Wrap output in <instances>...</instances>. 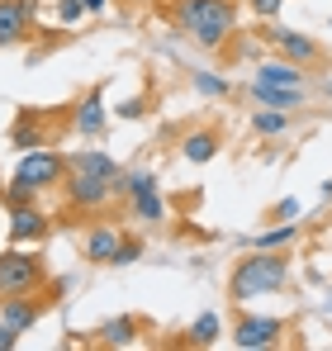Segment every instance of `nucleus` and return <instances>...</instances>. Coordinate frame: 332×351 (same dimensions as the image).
Listing matches in <instances>:
<instances>
[{
    "instance_id": "nucleus-1",
    "label": "nucleus",
    "mask_w": 332,
    "mask_h": 351,
    "mask_svg": "<svg viewBox=\"0 0 332 351\" xmlns=\"http://www.w3.org/2000/svg\"><path fill=\"white\" fill-rule=\"evenodd\" d=\"M237 10H242V0H171L166 5V19L185 38H195V48L219 53V48L233 43V34H237Z\"/></svg>"
},
{
    "instance_id": "nucleus-2",
    "label": "nucleus",
    "mask_w": 332,
    "mask_h": 351,
    "mask_svg": "<svg viewBox=\"0 0 332 351\" xmlns=\"http://www.w3.org/2000/svg\"><path fill=\"white\" fill-rule=\"evenodd\" d=\"M285 285H289V247H280V252L252 247L233 266V276H228V299L233 304H252L261 294H280Z\"/></svg>"
},
{
    "instance_id": "nucleus-3",
    "label": "nucleus",
    "mask_w": 332,
    "mask_h": 351,
    "mask_svg": "<svg viewBox=\"0 0 332 351\" xmlns=\"http://www.w3.org/2000/svg\"><path fill=\"white\" fill-rule=\"evenodd\" d=\"M123 204H128V214L138 219V223H147V228H162L166 219H171V204H166V195L157 190V171H123L119 180V190H114Z\"/></svg>"
},
{
    "instance_id": "nucleus-4",
    "label": "nucleus",
    "mask_w": 332,
    "mask_h": 351,
    "mask_svg": "<svg viewBox=\"0 0 332 351\" xmlns=\"http://www.w3.org/2000/svg\"><path fill=\"white\" fill-rule=\"evenodd\" d=\"M48 280L53 276H48L43 252H34L24 242H14L10 252H0V304L10 294H29V290H38V285H48Z\"/></svg>"
},
{
    "instance_id": "nucleus-5",
    "label": "nucleus",
    "mask_w": 332,
    "mask_h": 351,
    "mask_svg": "<svg viewBox=\"0 0 332 351\" xmlns=\"http://www.w3.org/2000/svg\"><path fill=\"white\" fill-rule=\"evenodd\" d=\"M257 43H266L276 58L294 62V66H323V62H328V48H323L318 38H309V34H299V29H285L276 19H261Z\"/></svg>"
},
{
    "instance_id": "nucleus-6",
    "label": "nucleus",
    "mask_w": 332,
    "mask_h": 351,
    "mask_svg": "<svg viewBox=\"0 0 332 351\" xmlns=\"http://www.w3.org/2000/svg\"><path fill=\"white\" fill-rule=\"evenodd\" d=\"M62 290H67V280H48V285H38V290H29V294H10L0 304V318L14 332H29L34 323H43V313H53L57 304H62Z\"/></svg>"
},
{
    "instance_id": "nucleus-7",
    "label": "nucleus",
    "mask_w": 332,
    "mask_h": 351,
    "mask_svg": "<svg viewBox=\"0 0 332 351\" xmlns=\"http://www.w3.org/2000/svg\"><path fill=\"white\" fill-rule=\"evenodd\" d=\"M67 195V209H81V214H105L114 199V180L105 176H91V171H67V180L57 185Z\"/></svg>"
},
{
    "instance_id": "nucleus-8",
    "label": "nucleus",
    "mask_w": 332,
    "mask_h": 351,
    "mask_svg": "<svg viewBox=\"0 0 332 351\" xmlns=\"http://www.w3.org/2000/svg\"><path fill=\"white\" fill-rule=\"evenodd\" d=\"M67 171H71V162H67L62 152H53V147H34V152H24V157H19L14 180L43 195V190H57V185L67 180Z\"/></svg>"
},
{
    "instance_id": "nucleus-9",
    "label": "nucleus",
    "mask_w": 332,
    "mask_h": 351,
    "mask_svg": "<svg viewBox=\"0 0 332 351\" xmlns=\"http://www.w3.org/2000/svg\"><path fill=\"white\" fill-rule=\"evenodd\" d=\"M285 332H289V318H271V313H237L233 318V347H242V351L280 347Z\"/></svg>"
},
{
    "instance_id": "nucleus-10",
    "label": "nucleus",
    "mask_w": 332,
    "mask_h": 351,
    "mask_svg": "<svg viewBox=\"0 0 332 351\" xmlns=\"http://www.w3.org/2000/svg\"><path fill=\"white\" fill-rule=\"evenodd\" d=\"M119 242H123L119 223H91L86 237H81V256L91 266H119Z\"/></svg>"
},
{
    "instance_id": "nucleus-11",
    "label": "nucleus",
    "mask_w": 332,
    "mask_h": 351,
    "mask_svg": "<svg viewBox=\"0 0 332 351\" xmlns=\"http://www.w3.org/2000/svg\"><path fill=\"white\" fill-rule=\"evenodd\" d=\"M34 14H38V0H0V48L24 43L34 34Z\"/></svg>"
},
{
    "instance_id": "nucleus-12",
    "label": "nucleus",
    "mask_w": 332,
    "mask_h": 351,
    "mask_svg": "<svg viewBox=\"0 0 332 351\" xmlns=\"http://www.w3.org/2000/svg\"><path fill=\"white\" fill-rule=\"evenodd\" d=\"M53 219L43 214V204H14L10 209V242H48Z\"/></svg>"
},
{
    "instance_id": "nucleus-13",
    "label": "nucleus",
    "mask_w": 332,
    "mask_h": 351,
    "mask_svg": "<svg viewBox=\"0 0 332 351\" xmlns=\"http://www.w3.org/2000/svg\"><path fill=\"white\" fill-rule=\"evenodd\" d=\"M219 152H223V128H219V123L190 128V133L180 138V157H185L190 167H204V162H214Z\"/></svg>"
},
{
    "instance_id": "nucleus-14",
    "label": "nucleus",
    "mask_w": 332,
    "mask_h": 351,
    "mask_svg": "<svg viewBox=\"0 0 332 351\" xmlns=\"http://www.w3.org/2000/svg\"><path fill=\"white\" fill-rule=\"evenodd\" d=\"M247 90H252L257 105H266V110H285V114H294L299 105H309V90H304V86H266V81H252Z\"/></svg>"
},
{
    "instance_id": "nucleus-15",
    "label": "nucleus",
    "mask_w": 332,
    "mask_h": 351,
    "mask_svg": "<svg viewBox=\"0 0 332 351\" xmlns=\"http://www.w3.org/2000/svg\"><path fill=\"white\" fill-rule=\"evenodd\" d=\"M138 332H143V318H138V313H119V318H105V323L91 332V342H95V347H133Z\"/></svg>"
},
{
    "instance_id": "nucleus-16",
    "label": "nucleus",
    "mask_w": 332,
    "mask_h": 351,
    "mask_svg": "<svg viewBox=\"0 0 332 351\" xmlns=\"http://www.w3.org/2000/svg\"><path fill=\"white\" fill-rule=\"evenodd\" d=\"M67 162H71V171H91V176L114 180V190H119V180H123V167L114 162L110 152H100V147H81V152H71Z\"/></svg>"
},
{
    "instance_id": "nucleus-17",
    "label": "nucleus",
    "mask_w": 332,
    "mask_h": 351,
    "mask_svg": "<svg viewBox=\"0 0 332 351\" xmlns=\"http://www.w3.org/2000/svg\"><path fill=\"white\" fill-rule=\"evenodd\" d=\"M76 128H81V138H100L105 133V81L76 105Z\"/></svg>"
},
{
    "instance_id": "nucleus-18",
    "label": "nucleus",
    "mask_w": 332,
    "mask_h": 351,
    "mask_svg": "<svg viewBox=\"0 0 332 351\" xmlns=\"http://www.w3.org/2000/svg\"><path fill=\"white\" fill-rule=\"evenodd\" d=\"M252 81H266V86H304L309 76H304V66H294V62L271 58V62H261V66H257V76H252Z\"/></svg>"
},
{
    "instance_id": "nucleus-19",
    "label": "nucleus",
    "mask_w": 332,
    "mask_h": 351,
    "mask_svg": "<svg viewBox=\"0 0 332 351\" xmlns=\"http://www.w3.org/2000/svg\"><path fill=\"white\" fill-rule=\"evenodd\" d=\"M219 313H200L195 323H190V332H185V342L190 347H219Z\"/></svg>"
},
{
    "instance_id": "nucleus-20",
    "label": "nucleus",
    "mask_w": 332,
    "mask_h": 351,
    "mask_svg": "<svg viewBox=\"0 0 332 351\" xmlns=\"http://www.w3.org/2000/svg\"><path fill=\"white\" fill-rule=\"evenodd\" d=\"M10 143L19 147V152H34V147H43V123L34 114H24L14 128H10Z\"/></svg>"
},
{
    "instance_id": "nucleus-21",
    "label": "nucleus",
    "mask_w": 332,
    "mask_h": 351,
    "mask_svg": "<svg viewBox=\"0 0 332 351\" xmlns=\"http://www.w3.org/2000/svg\"><path fill=\"white\" fill-rule=\"evenodd\" d=\"M285 128H289V114H285V110H266V105H261V110L252 114V133H257V138H280Z\"/></svg>"
},
{
    "instance_id": "nucleus-22",
    "label": "nucleus",
    "mask_w": 332,
    "mask_h": 351,
    "mask_svg": "<svg viewBox=\"0 0 332 351\" xmlns=\"http://www.w3.org/2000/svg\"><path fill=\"white\" fill-rule=\"evenodd\" d=\"M299 237V223H271V228H261V233L252 237V247H266V252H280V247H289Z\"/></svg>"
},
{
    "instance_id": "nucleus-23",
    "label": "nucleus",
    "mask_w": 332,
    "mask_h": 351,
    "mask_svg": "<svg viewBox=\"0 0 332 351\" xmlns=\"http://www.w3.org/2000/svg\"><path fill=\"white\" fill-rule=\"evenodd\" d=\"M190 86H195L204 100H228V95H233V81H223V76H214V71H195Z\"/></svg>"
},
{
    "instance_id": "nucleus-24",
    "label": "nucleus",
    "mask_w": 332,
    "mask_h": 351,
    "mask_svg": "<svg viewBox=\"0 0 332 351\" xmlns=\"http://www.w3.org/2000/svg\"><path fill=\"white\" fill-rule=\"evenodd\" d=\"M86 14V0H57V24H81Z\"/></svg>"
},
{
    "instance_id": "nucleus-25",
    "label": "nucleus",
    "mask_w": 332,
    "mask_h": 351,
    "mask_svg": "<svg viewBox=\"0 0 332 351\" xmlns=\"http://www.w3.org/2000/svg\"><path fill=\"white\" fill-rule=\"evenodd\" d=\"M143 256V237L138 233H123V242H119V266H133Z\"/></svg>"
},
{
    "instance_id": "nucleus-26",
    "label": "nucleus",
    "mask_w": 332,
    "mask_h": 351,
    "mask_svg": "<svg viewBox=\"0 0 332 351\" xmlns=\"http://www.w3.org/2000/svg\"><path fill=\"white\" fill-rule=\"evenodd\" d=\"M280 5H285V0H242V10H252L257 19H276Z\"/></svg>"
},
{
    "instance_id": "nucleus-27",
    "label": "nucleus",
    "mask_w": 332,
    "mask_h": 351,
    "mask_svg": "<svg viewBox=\"0 0 332 351\" xmlns=\"http://www.w3.org/2000/svg\"><path fill=\"white\" fill-rule=\"evenodd\" d=\"M266 219H271V223H294V219H299V199H280Z\"/></svg>"
},
{
    "instance_id": "nucleus-28",
    "label": "nucleus",
    "mask_w": 332,
    "mask_h": 351,
    "mask_svg": "<svg viewBox=\"0 0 332 351\" xmlns=\"http://www.w3.org/2000/svg\"><path fill=\"white\" fill-rule=\"evenodd\" d=\"M143 114H147V100H143V95H133V100L119 105V119H143Z\"/></svg>"
},
{
    "instance_id": "nucleus-29",
    "label": "nucleus",
    "mask_w": 332,
    "mask_h": 351,
    "mask_svg": "<svg viewBox=\"0 0 332 351\" xmlns=\"http://www.w3.org/2000/svg\"><path fill=\"white\" fill-rule=\"evenodd\" d=\"M10 347H19V332H14V328L0 318V351H10Z\"/></svg>"
},
{
    "instance_id": "nucleus-30",
    "label": "nucleus",
    "mask_w": 332,
    "mask_h": 351,
    "mask_svg": "<svg viewBox=\"0 0 332 351\" xmlns=\"http://www.w3.org/2000/svg\"><path fill=\"white\" fill-rule=\"evenodd\" d=\"M105 5H110V0H86V10H91V14H100Z\"/></svg>"
},
{
    "instance_id": "nucleus-31",
    "label": "nucleus",
    "mask_w": 332,
    "mask_h": 351,
    "mask_svg": "<svg viewBox=\"0 0 332 351\" xmlns=\"http://www.w3.org/2000/svg\"><path fill=\"white\" fill-rule=\"evenodd\" d=\"M323 199H332V180H323Z\"/></svg>"
},
{
    "instance_id": "nucleus-32",
    "label": "nucleus",
    "mask_w": 332,
    "mask_h": 351,
    "mask_svg": "<svg viewBox=\"0 0 332 351\" xmlns=\"http://www.w3.org/2000/svg\"><path fill=\"white\" fill-rule=\"evenodd\" d=\"M323 95H328V100H332V81H323Z\"/></svg>"
},
{
    "instance_id": "nucleus-33",
    "label": "nucleus",
    "mask_w": 332,
    "mask_h": 351,
    "mask_svg": "<svg viewBox=\"0 0 332 351\" xmlns=\"http://www.w3.org/2000/svg\"><path fill=\"white\" fill-rule=\"evenodd\" d=\"M128 5H152V0H128Z\"/></svg>"
},
{
    "instance_id": "nucleus-34",
    "label": "nucleus",
    "mask_w": 332,
    "mask_h": 351,
    "mask_svg": "<svg viewBox=\"0 0 332 351\" xmlns=\"http://www.w3.org/2000/svg\"><path fill=\"white\" fill-rule=\"evenodd\" d=\"M328 29H332V19H328Z\"/></svg>"
},
{
    "instance_id": "nucleus-35",
    "label": "nucleus",
    "mask_w": 332,
    "mask_h": 351,
    "mask_svg": "<svg viewBox=\"0 0 332 351\" xmlns=\"http://www.w3.org/2000/svg\"><path fill=\"white\" fill-rule=\"evenodd\" d=\"M0 190H5V185H0Z\"/></svg>"
}]
</instances>
